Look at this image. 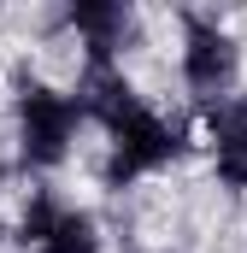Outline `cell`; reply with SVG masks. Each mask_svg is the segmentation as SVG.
Segmentation results:
<instances>
[{
    "instance_id": "obj_4",
    "label": "cell",
    "mask_w": 247,
    "mask_h": 253,
    "mask_svg": "<svg viewBox=\"0 0 247 253\" xmlns=\"http://www.w3.org/2000/svg\"><path fill=\"white\" fill-rule=\"evenodd\" d=\"M212 159L224 183L247 189V100L212 106Z\"/></svg>"
},
{
    "instance_id": "obj_5",
    "label": "cell",
    "mask_w": 247,
    "mask_h": 253,
    "mask_svg": "<svg viewBox=\"0 0 247 253\" xmlns=\"http://www.w3.org/2000/svg\"><path fill=\"white\" fill-rule=\"evenodd\" d=\"M71 24L88 36V59L106 65V53H112V42L124 36V24H129V18H124V6H77V12H71Z\"/></svg>"
},
{
    "instance_id": "obj_1",
    "label": "cell",
    "mask_w": 247,
    "mask_h": 253,
    "mask_svg": "<svg viewBox=\"0 0 247 253\" xmlns=\"http://www.w3.org/2000/svg\"><path fill=\"white\" fill-rule=\"evenodd\" d=\"M71 129H77V106L65 94L41 88V83L18 88V135H24V159L30 165H59Z\"/></svg>"
},
{
    "instance_id": "obj_3",
    "label": "cell",
    "mask_w": 247,
    "mask_h": 253,
    "mask_svg": "<svg viewBox=\"0 0 247 253\" xmlns=\"http://www.w3.org/2000/svg\"><path fill=\"white\" fill-rule=\"evenodd\" d=\"M183 77L188 88H200V94H224L230 83H236V42L224 36V30H212V24H188V47H183Z\"/></svg>"
},
{
    "instance_id": "obj_2",
    "label": "cell",
    "mask_w": 247,
    "mask_h": 253,
    "mask_svg": "<svg viewBox=\"0 0 247 253\" xmlns=\"http://www.w3.org/2000/svg\"><path fill=\"white\" fill-rule=\"evenodd\" d=\"M177 129L159 124L147 106H129L118 124H112V177H141V171H159L177 159Z\"/></svg>"
},
{
    "instance_id": "obj_6",
    "label": "cell",
    "mask_w": 247,
    "mask_h": 253,
    "mask_svg": "<svg viewBox=\"0 0 247 253\" xmlns=\"http://www.w3.org/2000/svg\"><path fill=\"white\" fill-rule=\"evenodd\" d=\"M41 253H100V236H94V224L82 212H59V224L47 230Z\"/></svg>"
}]
</instances>
